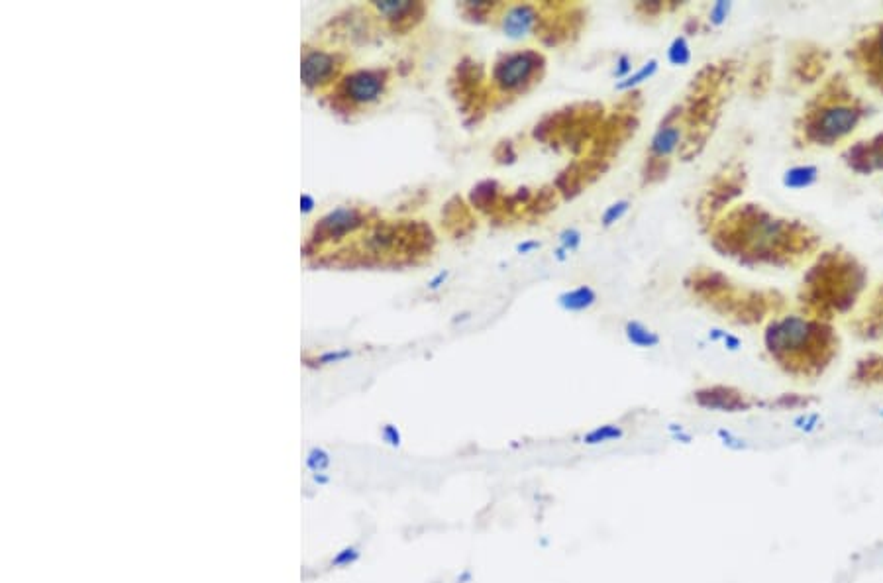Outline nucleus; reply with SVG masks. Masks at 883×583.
<instances>
[{"label":"nucleus","instance_id":"obj_30","mask_svg":"<svg viewBox=\"0 0 883 583\" xmlns=\"http://www.w3.org/2000/svg\"><path fill=\"white\" fill-rule=\"evenodd\" d=\"M725 344H727L728 350H738L740 348V340L736 338V336H730V334H725Z\"/></svg>","mask_w":883,"mask_h":583},{"label":"nucleus","instance_id":"obj_27","mask_svg":"<svg viewBox=\"0 0 883 583\" xmlns=\"http://www.w3.org/2000/svg\"><path fill=\"white\" fill-rule=\"evenodd\" d=\"M617 71H615V75L617 77H624L626 79V75H628V71L632 69V61H630V57L628 55H621L619 57V61H617Z\"/></svg>","mask_w":883,"mask_h":583},{"label":"nucleus","instance_id":"obj_1","mask_svg":"<svg viewBox=\"0 0 883 583\" xmlns=\"http://www.w3.org/2000/svg\"><path fill=\"white\" fill-rule=\"evenodd\" d=\"M764 340L781 370L805 379L823 375L838 352L834 330L813 317L778 318L768 326Z\"/></svg>","mask_w":883,"mask_h":583},{"label":"nucleus","instance_id":"obj_6","mask_svg":"<svg viewBox=\"0 0 883 583\" xmlns=\"http://www.w3.org/2000/svg\"><path fill=\"white\" fill-rule=\"evenodd\" d=\"M852 59L866 73L870 83L883 91V24L878 26L874 34L858 42L852 52Z\"/></svg>","mask_w":883,"mask_h":583},{"label":"nucleus","instance_id":"obj_9","mask_svg":"<svg viewBox=\"0 0 883 583\" xmlns=\"http://www.w3.org/2000/svg\"><path fill=\"white\" fill-rule=\"evenodd\" d=\"M844 159L858 173H872L876 169H883V134L874 136L868 142H858L856 146H850Z\"/></svg>","mask_w":883,"mask_h":583},{"label":"nucleus","instance_id":"obj_23","mask_svg":"<svg viewBox=\"0 0 883 583\" xmlns=\"http://www.w3.org/2000/svg\"><path fill=\"white\" fill-rule=\"evenodd\" d=\"M668 59L677 67H683L691 61V50H689V44L683 36H677L676 40L672 42V46L668 48Z\"/></svg>","mask_w":883,"mask_h":583},{"label":"nucleus","instance_id":"obj_19","mask_svg":"<svg viewBox=\"0 0 883 583\" xmlns=\"http://www.w3.org/2000/svg\"><path fill=\"white\" fill-rule=\"evenodd\" d=\"M623 436L624 430L619 424H603V426H597L591 432H587L583 436V444L597 446V444H607V442L621 440Z\"/></svg>","mask_w":883,"mask_h":583},{"label":"nucleus","instance_id":"obj_12","mask_svg":"<svg viewBox=\"0 0 883 583\" xmlns=\"http://www.w3.org/2000/svg\"><path fill=\"white\" fill-rule=\"evenodd\" d=\"M336 69V57L330 53L311 52L305 55L303 59V81L314 87L320 85L324 81H328L332 77Z\"/></svg>","mask_w":883,"mask_h":583},{"label":"nucleus","instance_id":"obj_7","mask_svg":"<svg viewBox=\"0 0 883 583\" xmlns=\"http://www.w3.org/2000/svg\"><path fill=\"white\" fill-rule=\"evenodd\" d=\"M385 89V73L379 69H362L346 77L342 91L348 101L354 105H367L381 97Z\"/></svg>","mask_w":883,"mask_h":583},{"label":"nucleus","instance_id":"obj_17","mask_svg":"<svg viewBox=\"0 0 883 583\" xmlns=\"http://www.w3.org/2000/svg\"><path fill=\"white\" fill-rule=\"evenodd\" d=\"M819 177V169L815 165H797L791 167L783 175V185L789 189H805L811 187Z\"/></svg>","mask_w":883,"mask_h":583},{"label":"nucleus","instance_id":"obj_4","mask_svg":"<svg viewBox=\"0 0 883 583\" xmlns=\"http://www.w3.org/2000/svg\"><path fill=\"white\" fill-rule=\"evenodd\" d=\"M864 114V106L846 89V85L842 81H831L825 91L807 106L799 130L809 144L832 146L852 134Z\"/></svg>","mask_w":883,"mask_h":583},{"label":"nucleus","instance_id":"obj_2","mask_svg":"<svg viewBox=\"0 0 883 583\" xmlns=\"http://www.w3.org/2000/svg\"><path fill=\"white\" fill-rule=\"evenodd\" d=\"M742 218L721 238L730 248L744 252L754 260L780 262L811 254L817 246V236L803 224L781 220L760 209L738 212Z\"/></svg>","mask_w":883,"mask_h":583},{"label":"nucleus","instance_id":"obj_5","mask_svg":"<svg viewBox=\"0 0 883 583\" xmlns=\"http://www.w3.org/2000/svg\"><path fill=\"white\" fill-rule=\"evenodd\" d=\"M542 63H544V57L540 53L532 52V50L505 53L495 63L493 81L501 91L517 93L530 83V79L536 75V71L542 67Z\"/></svg>","mask_w":883,"mask_h":583},{"label":"nucleus","instance_id":"obj_18","mask_svg":"<svg viewBox=\"0 0 883 583\" xmlns=\"http://www.w3.org/2000/svg\"><path fill=\"white\" fill-rule=\"evenodd\" d=\"M854 379L864 385L883 383V356H870V358L858 362Z\"/></svg>","mask_w":883,"mask_h":583},{"label":"nucleus","instance_id":"obj_32","mask_svg":"<svg viewBox=\"0 0 883 583\" xmlns=\"http://www.w3.org/2000/svg\"><path fill=\"white\" fill-rule=\"evenodd\" d=\"M566 252H568V250H564V248H560V250H558V252H556V256H558V260H562V262H564V260H566Z\"/></svg>","mask_w":883,"mask_h":583},{"label":"nucleus","instance_id":"obj_25","mask_svg":"<svg viewBox=\"0 0 883 583\" xmlns=\"http://www.w3.org/2000/svg\"><path fill=\"white\" fill-rule=\"evenodd\" d=\"M730 8H732V2H725V0L715 2L713 8H711V12H709V20H711V24H713V26H721V24L727 20L728 14H730Z\"/></svg>","mask_w":883,"mask_h":583},{"label":"nucleus","instance_id":"obj_16","mask_svg":"<svg viewBox=\"0 0 883 583\" xmlns=\"http://www.w3.org/2000/svg\"><path fill=\"white\" fill-rule=\"evenodd\" d=\"M624 334H626V340L638 348H656L660 344V336L638 320L626 322Z\"/></svg>","mask_w":883,"mask_h":583},{"label":"nucleus","instance_id":"obj_14","mask_svg":"<svg viewBox=\"0 0 883 583\" xmlns=\"http://www.w3.org/2000/svg\"><path fill=\"white\" fill-rule=\"evenodd\" d=\"M595 301H597V293H595V289H591L589 285H579V287L570 289V291H566V293H562V295L558 297L560 307L566 309V311H570V313L585 311V309L593 307Z\"/></svg>","mask_w":883,"mask_h":583},{"label":"nucleus","instance_id":"obj_13","mask_svg":"<svg viewBox=\"0 0 883 583\" xmlns=\"http://www.w3.org/2000/svg\"><path fill=\"white\" fill-rule=\"evenodd\" d=\"M681 144V128L677 124H662L652 138L650 154L654 161L670 158Z\"/></svg>","mask_w":883,"mask_h":583},{"label":"nucleus","instance_id":"obj_20","mask_svg":"<svg viewBox=\"0 0 883 583\" xmlns=\"http://www.w3.org/2000/svg\"><path fill=\"white\" fill-rule=\"evenodd\" d=\"M658 71V59H650L642 69H638L634 75H628L624 81L617 83V91H630L638 85H642L644 81H648L654 73Z\"/></svg>","mask_w":883,"mask_h":583},{"label":"nucleus","instance_id":"obj_15","mask_svg":"<svg viewBox=\"0 0 883 583\" xmlns=\"http://www.w3.org/2000/svg\"><path fill=\"white\" fill-rule=\"evenodd\" d=\"M872 301L874 303L870 305V311L862 318L864 326L860 334L864 338H880L883 334V287H880Z\"/></svg>","mask_w":883,"mask_h":583},{"label":"nucleus","instance_id":"obj_3","mask_svg":"<svg viewBox=\"0 0 883 583\" xmlns=\"http://www.w3.org/2000/svg\"><path fill=\"white\" fill-rule=\"evenodd\" d=\"M866 283L864 267L846 254L827 252L803 281L801 303L813 318L831 317L848 311Z\"/></svg>","mask_w":883,"mask_h":583},{"label":"nucleus","instance_id":"obj_24","mask_svg":"<svg viewBox=\"0 0 883 583\" xmlns=\"http://www.w3.org/2000/svg\"><path fill=\"white\" fill-rule=\"evenodd\" d=\"M630 209V201H617L611 207H607V211L603 212L601 222L605 228H611L613 224H617L624 214Z\"/></svg>","mask_w":883,"mask_h":583},{"label":"nucleus","instance_id":"obj_31","mask_svg":"<svg viewBox=\"0 0 883 583\" xmlns=\"http://www.w3.org/2000/svg\"><path fill=\"white\" fill-rule=\"evenodd\" d=\"M446 277H448V273H440V275H438V277H436V279H434V281L430 283V287H432V289H438V287H440V283H442V281H446Z\"/></svg>","mask_w":883,"mask_h":583},{"label":"nucleus","instance_id":"obj_10","mask_svg":"<svg viewBox=\"0 0 883 583\" xmlns=\"http://www.w3.org/2000/svg\"><path fill=\"white\" fill-rule=\"evenodd\" d=\"M540 20V12L534 4H515L503 16V32L511 40L526 38L536 30Z\"/></svg>","mask_w":883,"mask_h":583},{"label":"nucleus","instance_id":"obj_11","mask_svg":"<svg viewBox=\"0 0 883 583\" xmlns=\"http://www.w3.org/2000/svg\"><path fill=\"white\" fill-rule=\"evenodd\" d=\"M364 224V216L356 209H338V211L330 212L328 216H324L320 220V224L316 226V236L320 234L322 240L328 238H338L350 230H356L358 226Z\"/></svg>","mask_w":883,"mask_h":583},{"label":"nucleus","instance_id":"obj_21","mask_svg":"<svg viewBox=\"0 0 883 583\" xmlns=\"http://www.w3.org/2000/svg\"><path fill=\"white\" fill-rule=\"evenodd\" d=\"M497 185L493 181H485L481 185H477L471 193V201L473 205H477L479 209H489L491 205H495V197H497Z\"/></svg>","mask_w":883,"mask_h":583},{"label":"nucleus","instance_id":"obj_28","mask_svg":"<svg viewBox=\"0 0 883 583\" xmlns=\"http://www.w3.org/2000/svg\"><path fill=\"white\" fill-rule=\"evenodd\" d=\"M636 8L638 10H646V14H656V12H660L664 8V4L662 2H640Z\"/></svg>","mask_w":883,"mask_h":583},{"label":"nucleus","instance_id":"obj_29","mask_svg":"<svg viewBox=\"0 0 883 583\" xmlns=\"http://www.w3.org/2000/svg\"><path fill=\"white\" fill-rule=\"evenodd\" d=\"M536 248H540V242H536V240H532V242H522V244L517 246L519 254H528V252H532V250H536Z\"/></svg>","mask_w":883,"mask_h":583},{"label":"nucleus","instance_id":"obj_26","mask_svg":"<svg viewBox=\"0 0 883 583\" xmlns=\"http://www.w3.org/2000/svg\"><path fill=\"white\" fill-rule=\"evenodd\" d=\"M560 244H562L564 250L572 252V250H575V248L581 244V234H579L575 228H568V230H564V232L560 234Z\"/></svg>","mask_w":883,"mask_h":583},{"label":"nucleus","instance_id":"obj_22","mask_svg":"<svg viewBox=\"0 0 883 583\" xmlns=\"http://www.w3.org/2000/svg\"><path fill=\"white\" fill-rule=\"evenodd\" d=\"M377 12L389 16L391 20H401L407 12H413L416 8L415 2H375Z\"/></svg>","mask_w":883,"mask_h":583},{"label":"nucleus","instance_id":"obj_8","mask_svg":"<svg viewBox=\"0 0 883 583\" xmlns=\"http://www.w3.org/2000/svg\"><path fill=\"white\" fill-rule=\"evenodd\" d=\"M695 401L705 407V409H713V411H725V413H738V411H748L752 409V401H748L744 397V393L732 389V387H707V389H699L695 393Z\"/></svg>","mask_w":883,"mask_h":583}]
</instances>
